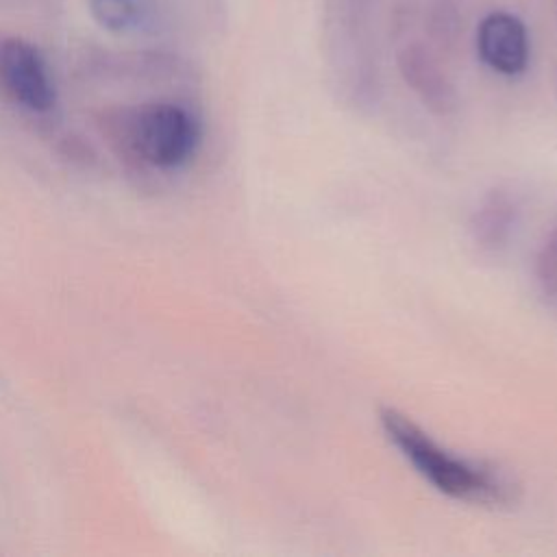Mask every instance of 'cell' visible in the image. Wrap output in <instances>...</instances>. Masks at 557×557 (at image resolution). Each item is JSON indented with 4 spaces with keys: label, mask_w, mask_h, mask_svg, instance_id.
<instances>
[{
    "label": "cell",
    "mask_w": 557,
    "mask_h": 557,
    "mask_svg": "<svg viewBox=\"0 0 557 557\" xmlns=\"http://www.w3.org/2000/svg\"><path fill=\"white\" fill-rule=\"evenodd\" d=\"M379 422L387 440L440 494L483 507H505L518 500V485L503 470L450 453L407 413L381 407Z\"/></svg>",
    "instance_id": "6da1fadb"
},
{
    "label": "cell",
    "mask_w": 557,
    "mask_h": 557,
    "mask_svg": "<svg viewBox=\"0 0 557 557\" xmlns=\"http://www.w3.org/2000/svg\"><path fill=\"white\" fill-rule=\"evenodd\" d=\"M376 0H322V54L335 96L370 111L381 98Z\"/></svg>",
    "instance_id": "7a4b0ae2"
},
{
    "label": "cell",
    "mask_w": 557,
    "mask_h": 557,
    "mask_svg": "<svg viewBox=\"0 0 557 557\" xmlns=\"http://www.w3.org/2000/svg\"><path fill=\"white\" fill-rule=\"evenodd\" d=\"M104 133L131 161L152 170H178L202 141L198 115L176 100H148L102 113Z\"/></svg>",
    "instance_id": "3957f363"
},
{
    "label": "cell",
    "mask_w": 557,
    "mask_h": 557,
    "mask_svg": "<svg viewBox=\"0 0 557 557\" xmlns=\"http://www.w3.org/2000/svg\"><path fill=\"white\" fill-rule=\"evenodd\" d=\"M0 94L30 113H48L57 104V85L39 48L22 37L0 39Z\"/></svg>",
    "instance_id": "277c9868"
},
{
    "label": "cell",
    "mask_w": 557,
    "mask_h": 557,
    "mask_svg": "<svg viewBox=\"0 0 557 557\" xmlns=\"http://www.w3.org/2000/svg\"><path fill=\"white\" fill-rule=\"evenodd\" d=\"M396 67L405 85L435 115H450L459 107V94L429 41L416 37L396 39Z\"/></svg>",
    "instance_id": "5b68a950"
},
{
    "label": "cell",
    "mask_w": 557,
    "mask_h": 557,
    "mask_svg": "<svg viewBox=\"0 0 557 557\" xmlns=\"http://www.w3.org/2000/svg\"><path fill=\"white\" fill-rule=\"evenodd\" d=\"M476 54L490 70L503 76L522 74L531 57L524 22L507 11L487 13L476 26Z\"/></svg>",
    "instance_id": "8992f818"
},
{
    "label": "cell",
    "mask_w": 557,
    "mask_h": 557,
    "mask_svg": "<svg viewBox=\"0 0 557 557\" xmlns=\"http://www.w3.org/2000/svg\"><path fill=\"white\" fill-rule=\"evenodd\" d=\"M520 220L518 196L507 187L490 189L470 218L472 244L483 252L503 250Z\"/></svg>",
    "instance_id": "52a82bcc"
},
{
    "label": "cell",
    "mask_w": 557,
    "mask_h": 557,
    "mask_svg": "<svg viewBox=\"0 0 557 557\" xmlns=\"http://www.w3.org/2000/svg\"><path fill=\"white\" fill-rule=\"evenodd\" d=\"M431 48L453 54L463 33V0H411Z\"/></svg>",
    "instance_id": "ba28073f"
},
{
    "label": "cell",
    "mask_w": 557,
    "mask_h": 557,
    "mask_svg": "<svg viewBox=\"0 0 557 557\" xmlns=\"http://www.w3.org/2000/svg\"><path fill=\"white\" fill-rule=\"evenodd\" d=\"M89 13L111 33H133L150 22V9L141 0H89Z\"/></svg>",
    "instance_id": "9c48e42d"
},
{
    "label": "cell",
    "mask_w": 557,
    "mask_h": 557,
    "mask_svg": "<svg viewBox=\"0 0 557 557\" xmlns=\"http://www.w3.org/2000/svg\"><path fill=\"white\" fill-rule=\"evenodd\" d=\"M535 278L542 294L557 300V215L537 250Z\"/></svg>",
    "instance_id": "30bf717a"
},
{
    "label": "cell",
    "mask_w": 557,
    "mask_h": 557,
    "mask_svg": "<svg viewBox=\"0 0 557 557\" xmlns=\"http://www.w3.org/2000/svg\"><path fill=\"white\" fill-rule=\"evenodd\" d=\"M555 85H557V83H555Z\"/></svg>",
    "instance_id": "8fae6325"
}]
</instances>
